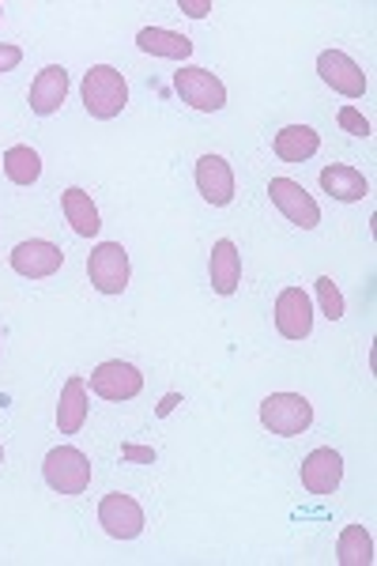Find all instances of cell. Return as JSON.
<instances>
[{"mask_svg":"<svg viewBox=\"0 0 377 566\" xmlns=\"http://www.w3.org/2000/svg\"><path fill=\"white\" fill-rule=\"evenodd\" d=\"M80 95H84L87 114L98 122H114L128 106V84L114 65H91L84 84H80Z\"/></svg>","mask_w":377,"mask_h":566,"instance_id":"obj_1","label":"cell"},{"mask_svg":"<svg viewBox=\"0 0 377 566\" xmlns=\"http://www.w3.org/2000/svg\"><path fill=\"white\" fill-rule=\"evenodd\" d=\"M42 476L57 495H84L91 488V458L76 446H53L42 461Z\"/></svg>","mask_w":377,"mask_h":566,"instance_id":"obj_2","label":"cell"},{"mask_svg":"<svg viewBox=\"0 0 377 566\" xmlns=\"http://www.w3.org/2000/svg\"><path fill=\"white\" fill-rule=\"evenodd\" d=\"M310 423H314V405L302 392H272L261 400V427L269 434L294 438L310 431Z\"/></svg>","mask_w":377,"mask_h":566,"instance_id":"obj_3","label":"cell"},{"mask_svg":"<svg viewBox=\"0 0 377 566\" xmlns=\"http://www.w3.org/2000/svg\"><path fill=\"white\" fill-rule=\"evenodd\" d=\"M87 276L98 295H122L133 280V264L122 242H98L87 258Z\"/></svg>","mask_w":377,"mask_h":566,"instance_id":"obj_4","label":"cell"},{"mask_svg":"<svg viewBox=\"0 0 377 566\" xmlns=\"http://www.w3.org/2000/svg\"><path fill=\"white\" fill-rule=\"evenodd\" d=\"M174 91L181 95V103H189L200 114H219L227 106V84L211 69L186 65L174 72Z\"/></svg>","mask_w":377,"mask_h":566,"instance_id":"obj_5","label":"cell"},{"mask_svg":"<svg viewBox=\"0 0 377 566\" xmlns=\"http://www.w3.org/2000/svg\"><path fill=\"white\" fill-rule=\"evenodd\" d=\"M272 317H275V333L283 340H306L314 333V298L302 287H283L275 295Z\"/></svg>","mask_w":377,"mask_h":566,"instance_id":"obj_6","label":"cell"},{"mask_svg":"<svg viewBox=\"0 0 377 566\" xmlns=\"http://www.w3.org/2000/svg\"><path fill=\"white\" fill-rule=\"evenodd\" d=\"M8 264L23 280H50L64 269V250L50 239H27L8 253Z\"/></svg>","mask_w":377,"mask_h":566,"instance_id":"obj_7","label":"cell"},{"mask_svg":"<svg viewBox=\"0 0 377 566\" xmlns=\"http://www.w3.org/2000/svg\"><path fill=\"white\" fill-rule=\"evenodd\" d=\"M98 525L106 528V536L114 541H136L144 533V506L125 491H109V495L98 502Z\"/></svg>","mask_w":377,"mask_h":566,"instance_id":"obj_8","label":"cell"},{"mask_svg":"<svg viewBox=\"0 0 377 566\" xmlns=\"http://www.w3.org/2000/svg\"><path fill=\"white\" fill-rule=\"evenodd\" d=\"M317 76L344 98H363L366 87H370L363 65H358L355 57H347L344 50H321L317 53Z\"/></svg>","mask_w":377,"mask_h":566,"instance_id":"obj_9","label":"cell"},{"mask_svg":"<svg viewBox=\"0 0 377 566\" xmlns=\"http://www.w3.org/2000/svg\"><path fill=\"white\" fill-rule=\"evenodd\" d=\"M140 389H144V374H140V367H133V363L106 359V363H98V367L91 370V392H95V397H103V400H114V405L133 400Z\"/></svg>","mask_w":377,"mask_h":566,"instance_id":"obj_10","label":"cell"},{"mask_svg":"<svg viewBox=\"0 0 377 566\" xmlns=\"http://www.w3.org/2000/svg\"><path fill=\"white\" fill-rule=\"evenodd\" d=\"M269 197H272V205L280 208V212L287 216L294 227H302V231H314V227L321 223L317 200L310 197L294 178H272L269 181Z\"/></svg>","mask_w":377,"mask_h":566,"instance_id":"obj_11","label":"cell"},{"mask_svg":"<svg viewBox=\"0 0 377 566\" xmlns=\"http://www.w3.org/2000/svg\"><path fill=\"white\" fill-rule=\"evenodd\" d=\"M299 480L310 495H333L339 483H344V458H339L333 446H317V450H310L306 461H302Z\"/></svg>","mask_w":377,"mask_h":566,"instance_id":"obj_12","label":"cell"},{"mask_svg":"<svg viewBox=\"0 0 377 566\" xmlns=\"http://www.w3.org/2000/svg\"><path fill=\"white\" fill-rule=\"evenodd\" d=\"M192 178H197L200 197H205L211 208H227L234 200V170L223 155H200Z\"/></svg>","mask_w":377,"mask_h":566,"instance_id":"obj_13","label":"cell"},{"mask_svg":"<svg viewBox=\"0 0 377 566\" xmlns=\"http://www.w3.org/2000/svg\"><path fill=\"white\" fill-rule=\"evenodd\" d=\"M69 69L64 65H45L39 76H34L31 84V95H27V103H31V114L39 117H50L57 114L64 106V98H69Z\"/></svg>","mask_w":377,"mask_h":566,"instance_id":"obj_14","label":"cell"},{"mask_svg":"<svg viewBox=\"0 0 377 566\" xmlns=\"http://www.w3.org/2000/svg\"><path fill=\"white\" fill-rule=\"evenodd\" d=\"M208 280H211V291L223 298H231L242 283V253L231 239H219L211 245V261H208Z\"/></svg>","mask_w":377,"mask_h":566,"instance_id":"obj_15","label":"cell"},{"mask_svg":"<svg viewBox=\"0 0 377 566\" xmlns=\"http://www.w3.org/2000/svg\"><path fill=\"white\" fill-rule=\"evenodd\" d=\"M91 412V397H87V381L80 374H72L61 386V400H57V431L61 434H80L87 423Z\"/></svg>","mask_w":377,"mask_h":566,"instance_id":"obj_16","label":"cell"},{"mask_svg":"<svg viewBox=\"0 0 377 566\" xmlns=\"http://www.w3.org/2000/svg\"><path fill=\"white\" fill-rule=\"evenodd\" d=\"M61 212L69 219V227L80 234V239H95L98 231H103V216H98L95 200H91L87 189L72 186L61 193Z\"/></svg>","mask_w":377,"mask_h":566,"instance_id":"obj_17","label":"cell"},{"mask_svg":"<svg viewBox=\"0 0 377 566\" xmlns=\"http://www.w3.org/2000/svg\"><path fill=\"white\" fill-rule=\"evenodd\" d=\"M317 148H321V133L310 129V125H287L272 140V151L280 163H306L314 159Z\"/></svg>","mask_w":377,"mask_h":566,"instance_id":"obj_18","label":"cell"},{"mask_svg":"<svg viewBox=\"0 0 377 566\" xmlns=\"http://www.w3.org/2000/svg\"><path fill=\"white\" fill-rule=\"evenodd\" d=\"M321 189H325L333 200H344V205H355L370 193V181L363 178V170L347 167V163H333V167L321 170Z\"/></svg>","mask_w":377,"mask_h":566,"instance_id":"obj_19","label":"cell"},{"mask_svg":"<svg viewBox=\"0 0 377 566\" xmlns=\"http://www.w3.org/2000/svg\"><path fill=\"white\" fill-rule=\"evenodd\" d=\"M136 45H140L144 53H151V57H167V61H186L192 57V39L178 31H167V27H144L140 34H136Z\"/></svg>","mask_w":377,"mask_h":566,"instance_id":"obj_20","label":"cell"},{"mask_svg":"<svg viewBox=\"0 0 377 566\" xmlns=\"http://www.w3.org/2000/svg\"><path fill=\"white\" fill-rule=\"evenodd\" d=\"M4 178L12 181V186H34V181L42 178V155L31 148V144H12V148L4 151Z\"/></svg>","mask_w":377,"mask_h":566,"instance_id":"obj_21","label":"cell"},{"mask_svg":"<svg viewBox=\"0 0 377 566\" xmlns=\"http://www.w3.org/2000/svg\"><path fill=\"white\" fill-rule=\"evenodd\" d=\"M339 566H370L374 563V536L366 525H347L336 541Z\"/></svg>","mask_w":377,"mask_h":566,"instance_id":"obj_22","label":"cell"},{"mask_svg":"<svg viewBox=\"0 0 377 566\" xmlns=\"http://www.w3.org/2000/svg\"><path fill=\"white\" fill-rule=\"evenodd\" d=\"M317 298H321V310H325V317L328 322H339L344 317V310H347V303H344V295H339V287L333 283V276H317Z\"/></svg>","mask_w":377,"mask_h":566,"instance_id":"obj_23","label":"cell"},{"mask_svg":"<svg viewBox=\"0 0 377 566\" xmlns=\"http://www.w3.org/2000/svg\"><path fill=\"white\" fill-rule=\"evenodd\" d=\"M336 122H339V129L352 133V136H363V140L370 136V122H366L363 109H355V106H339Z\"/></svg>","mask_w":377,"mask_h":566,"instance_id":"obj_24","label":"cell"},{"mask_svg":"<svg viewBox=\"0 0 377 566\" xmlns=\"http://www.w3.org/2000/svg\"><path fill=\"white\" fill-rule=\"evenodd\" d=\"M20 61H23V50H20V45L0 42V76H4V72H15V69H20Z\"/></svg>","mask_w":377,"mask_h":566,"instance_id":"obj_25","label":"cell"},{"mask_svg":"<svg viewBox=\"0 0 377 566\" xmlns=\"http://www.w3.org/2000/svg\"><path fill=\"white\" fill-rule=\"evenodd\" d=\"M178 8L189 15V20H205L211 12V0H178Z\"/></svg>","mask_w":377,"mask_h":566,"instance_id":"obj_26","label":"cell"},{"mask_svg":"<svg viewBox=\"0 0 377 566\" xmlns=\"http://www.w3.org/2000/svg\"><path fill=\"white\" fill-rule=\"evenodd\" d=\"M125 458H136V461H155L151 450H136V446H125Z\"/></svg>","mask_w":377,"mask_h":566,"instance_id":"obj_27","label":"cell"},{"mask_svg":"<svg viewBox=\"0 0 377 566\" xmlns=\"http://www.w3.org/2000/svg\"><path fill=\"white\" fill-rule=\"evenodd\" d=\"M174 405H178V392H167V397H163V405H159V416H167Z\"/></svg>","mask_w":377,"mask_h":566,"instance_id":"obj_28","label":"cell"},{"mask_svg":"<svg viewBox=\"0 0 377 566\" xmlns=\"http://www.w3.org/2000/svg\"><path fill=\"white\" fill-rule=\"evenodd\" d=\"M0 20H4V4H0Z\"/></svg>","mask_w":377,"mask_h":566,"instance_id":"obj_29","label":"cell"},{"mask_svg":"<svg viewBox=\"0 0 377 566\" xmlns=\"http://www.w3.org/2000/svg\"><path fill=\"white\" fill-rule=\"evenodd\" d=\"M0 464H4V450H0Z\"/></svg>","mask_w":377,"mask_h":566,"instance_id":"obj_30","label":"cell"}]
</instances>
